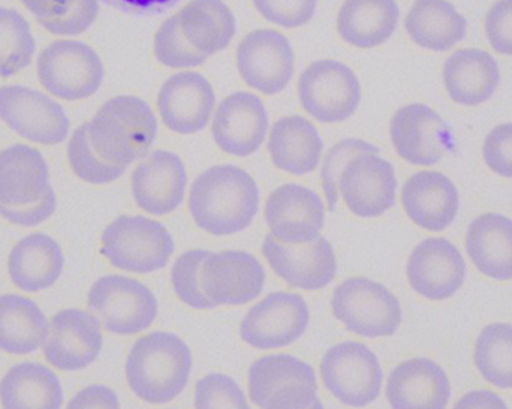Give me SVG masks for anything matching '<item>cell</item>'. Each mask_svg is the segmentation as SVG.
<instances>
[{"label":"cell","instance_id":"obj_1","mask_svg":"<svg viewBox=\"0 0 512 409\" xmlns=\"http://www.w3.org/2000/svg\"><path fill=\"white\" fill-rule=\"evenodd\" d=\"M258 210V185L236 165H216L192 183L189 212L195 224L213 236L242 233L251 227Z\"/></svg>","mask_w":512,"mask_h":409},{"label":"cell","instance_id":"obj_2","mask_svg":"<svg viewBox=\"0 0 512 409\" xmlns=\"http://www.w3.org/2000/svg\"><path fill=\"white\" fill-rule=\"evenodd\" d=\"M192 351L170 332H153L132 345L126 359V381L138 399L162 405L179 398L191 380Z\"/></svg>","mask_w":512,"mask_h":409},{"label":"cell","instance_id":"obj_3","mask_svg":"<svg viewBox=\"0 0 512 409\" xmlns=\"http://www.w3.org/2000/svg\"><path fill=\"white\" fill-rule=\"evenodd\" d=\"M158 134L150 105L137 96H116L99 108L89 122V137L105 161L128 168L147 158Z\"/></svg>","mask_w":512,"mask_h":409},{"label":"cell","instance_id":"obj_4","mask_svg":"<svg viewBox=\"0 0 512 409\" xmlns=\"http://www.w3.org/2000/svg\"><path fill=\"white\" fill-rule=\"evenodd\" d=\"M174 249L167 227L144 216H119L101 236V254L111 266L138 275L165 269Z\"/></svg>","mask_w":512,"mask_h":409},{"label":"cell","instance_id":"obj_5","mask_svg":"<svg viewBox=\"0 0 512 409\" xmlns=\"http://www.w3.org/2000/svg\"><path fill=\"white\" fill-rule=\"evenodd\" d=\"M249 398L264 409L322 408L312 366L291 354H273L252 363Z\"/></svg>","mask_w":512,"mask_h":409},{"label":"cell","instance_id":"obj_6","mask_svg":"<svg viewBox=\"0 0 512 409\" xmlns=\"http://www.w3.org/2000/svg\"><path fill=\"white\" fill-rule=\"evenodd\" d=\"M331 311L348 332L366 339L393 336L402 324L399 299L369 278H349L336 287Z\"/></svg>","mask_w":512,"mask_h":409},{"label":"cell","instance_id":"obj_7","mask_svg":"<svg viewBox=\"0 0 512 409\" xmlns=\"http://www.w3.org/2000/svg\"><path fill=\"white\" fill-rule=\"evenodd\" d=\"M87 305L113 335H137L152 327L158 317V300L153 291L128 276L99 278L90 288Z\"/></svg>","mask_w":512,"mask_h":409},{"label":"cell","instance_id":"obj_8","mask_svg":"<svg viewBox=\"0 0 512 409\" xmlns=\"http://www.w3.org/2000/svg\"><path fill=\"white\" fill-rule=\"evenodd\" d=\"M319 374L327 392L346 407H367L381 395V363L361 342L346 341L331 347L322 359Z\"/></svg>","mask_w":512,"mask_h":409},{"label":"cell","instance_id":"obj_9","mask_svg":"<svg viewBox=\"0 0 512 409\" xmlns=\"http://www.w3.org/2000/svg\"><path fill=\"white\" fill-rule=\"evenodd\" d=\"M38 77L50 95L63 101H83L104 81L101 57L80 41H54L38 57Z\"/></svg>","mask_w":512,"mask_h":409},{"label":"cell","instance_id":"obj_10","mask_svg":"<svg viewBox=\"0 0 512 409\" xmlns=\"http://www.w3.org/2000/svg\"><path fill=\"white\" fill-rule=\"evenodd\" d=\"M298 99L304 111L318 122H345L360 107V81L345 63L316 60L300 75Z\"/></svg>","mask_w":512,"mask_h":409},{"label":"cell","instance_id":"obj_11","mask_svg":"<svg viewBox=\"0 0 512 409\" xmlns=\"http://www.w3.org/2000/svg\"><path fill=\"white\" fill-rule=\"evenodd\" d=\"M0 120L20 137L56 146L68 138L71 122L59 102L30 87H0Z\"/></svg>","mask_w":512,"mask_h":409},{"label":"cell","instance_id":"obj_12","mask_svg":"<svg viewBox=\"0 0 512 409\" xmlns=\"http://www.w3.org/2000/svg\"><path fill=\"white\" fill-rule=\"evenodd\" d=\"M309 320V306L300 294L271 293L243 318L240 338L256 350H279L300 341Z\"/></svg>","mask_w":512,"mask_h":409},{"label":"cell","instance_id":"obj_13","mask_svg":"<svg viewBox=\"0 0 512 409\" xmlns=\"http://www.w3.org/2000/svg\"><path fill=\"white\" fill-rule=\"evenodd\" d=\"M237 69L245 83L264 95L286 89L295 71L291 42L277 30H254L237 47Z\"/></svg>","mask_w":512,"mask_h":409},{"label":"cell","instance_id":"obj_14","mask_svg":"<svg viewBox=\"0 0 512 409\" xmlns=\"http://www.w3.org/2000/svg\"><path fill=\"white\" fill-rule=\"evenodd\" d=\"M262 255L271 270L292 288L318 291L336 278V254L324 236L304 245H286L267 234L262 243Z\"/></svg>","mask_w":512,"mask_h":409},{"label":"cell","instance_id":"obj_15","mask_svg":"<svg viewBox=\"0 0 512 409\" xmlns=\"http://www.w3.org/2000/svg\"><path fill=\"white\" fill-rule=\"evenodd\" d=\"M265 278L264 266L245 251L210 252L201 269V287L215 308L254 302Z\"/></svg>","mask_w":512,"mask_h":409},{"label":"cell","instance_id":"obj_16","mask_svg":"<svg viewBox=\"0 0 512 409\" xmlns=\"http://www.w3.org/2000/svg\"><path fill=\"white\" fill-rule=\"evenodd\" d=\"M396 192L393 164L378 153L355 156L340 176L339 194L358 218H379L387 213L396 204Z\"/></svg>","mask_w":512,"mask_h":409},{"label":"cell","instance_id":"obj_17","mask_svg":"<svg viewBox=\"0 0 512 409\" xmlns=\"http://www.w3.org/2000/svg\"><path fill=\"white\" fill-rule=\"evenodd\" d=\"M104 347L99 318L81 309L57 312L50 321L44 357L62 372H78L96 362Z\"/></svg>","mask_w":512,"mask_h":409},{"label":"cell","instance_id":"obj_18","mask_svg":"<svg viewBox=\"0 0 512 409\" xmlns=\"http://www.w3.org/2000/svg\"><path fill=\"white\" fill-rule=\"evenodd\" d=\"M270 234L286 245H304L321 236L325 204L312 189L286 183L271 192L265 204Z\"/></svg>","mask_w":512,"mask_h":409},{"label":"cell","instance_id":"obj_19","mask_svg":"<svg viewBox=\"0 0 512 409\" xmlns=\"http://www.w3.org/2000/svg\"><path fill=\"white\" fill-rule=\"evenodd\" d=\"M406 275L415 293L432 302H442L465 284V258L450 240L430 237L415 246Z\"/></svg>","mask_w":512,"mask_h":409},{"label":"cell","instance_id":"obj_20","mask_svg":"<svg viewBox=\"0 0 512 409\" xmlns=\"http://www.w3.org/2000/svg\"><path fill=\"white\" fill-rule=\"evenodd\" d=\"M448 126L429 105L409 104L396 111L390 123L397 155L418 167H432L444 158Z\"/></svg>","mask_w":512,"mask_h":409},{"label":"cell","instance_id":"obj_21","mask_svg":"<svg viewBox=\"0 0 512 409\" xmlns=\"http://www.w3.org/2000/svg\"><path fill=\"white\" fill-rule=\"evenodd\" d=\"M215 105L212 84L197 72L171 75L159 90L158 110L162 122L176 134L192 135L206 129Z\"/></svg>","mask_w":512,"mask_h":409},{"label":"cell","instance_id":"obj_22","mask_svg":"<svg viewBox=\"0 0 512 409\" xmlns=\"http://www.w3.org/2000/svg\"><path fill=\"white\" fill-rule=\"evenodd\" d=\"M188 173L176 153L156 150L132 173V195L144 212L153 216L173 213L185 200Z\"/></svg>","mask_w":512,"mask_h":409},{"label":"cell","instance_id":"obj_23","mask_svg":"<svg viewBox=\"0 0 512 409\" xmlns=\"http://www.w3.org/2000/svg\"><path fill=\"white\" fill-rule=\"evenodd\" d=\"M267 131V110L254 93H233L221 102L213 117V140L219 149L237 158L254 155Z\"/></svg>","mask_w":512,"mask_h":409},{"label":"cell","instance_id":"obj_24","mask_svg":"<svg viewBox=\"0 0 512 409\" xmlns=\"http://www.w3.org/2000/svg\"><path fill=\"white\" fill-rule=\"evenodd\" d=\"M402 204L408 218L427 231L447 230L457 218L459 191L450 177L439 171H420L406 180Z\"/></svg>","mask_w":512,"mask_h":409},{"label":"cell","instance_id":"obj_25","mask_svg":"<svg viewBox=\"0 0 512 409\" xmlns=\"http://www.w3.org/2000/svg\"><path fill=\"white\" fill-rule=\"evenodd\" d=\"M385 395L394 409H444L450 404L451 384L438 363L430 359H411L391 372Z\"/></svg>","mask_w":512,"mask_h":409},{"label":"cell","instance_id":"obj_26","mask_svg":"<svg viewBox=\"0 0 512 409\" xmlns=\"http://www.w3.org/2000/svg\"><path fill=\"white\" fill-rule=\"evenodd\" d=\"M442 75L450 98L465 107L489 101L501 81L498 60L478 48H463L451 54Z\"/></svg>","mask_w":512,"mask_h":409},{"label":"cell","instance_id":"obj_27","mask_svg":"<svg viewBox=\"0 0 512 409\" xmlns=\"http://www.w3.org/2000/svg\"><path fill=\"white\" fill-rule=\"evenodd\" d=\"M63 267L65 255L59 242L45 233L24 237L8 255L9 279L26 293H41L53 287Z\"/></svg>","mask_w":512,"mask_h":409},{"label":"cell","instance_id":"obj_28","mask_svg":"<svg viewBox=\"0 0 512 409\" xmlns=\"http://www.w3.org/2000/svg\"><path fill=\"white\" fill-rule=\"evenodd\" d=\"M324 141L312 122L301 116L277 120L268 138L274 167L292 176H306L318 168Z\"/></svg>","mask_w":512,"mask_h":409},{"label":"cell","instance_id":"obj_29","mask_svg":"<svg viewBox=\"0 0 512 409\" xmlns=\"http://www.w3.org/2000/svg\"><path fill=\"white\" fill-rule=\"evenodd\" d=\"M466 252L478 272L495 281L512 279V219L484 213L469 225Z\"/></svg>","mask_w":512,"mask_h":409},{"label":"cell","instance_id":"obj_30","mask_svg":"<svg viewBox=\"0 0 512 409\" xmlns=\"http://www.w3.org/2000/svg\"><path fill=\"white\" fill-rule=\"evenodd\" d=\"M50 186L48 164L39 150L14 144L0 152V203H35Z\"/></svg>","mask_w":512,"mask_h":409},{"label":"cell","instance_id":"obj_31","mask_svg":"<svg viewBox=\"0 0 512 409\" xmlns=\"http://www.w3.org/2000/svg\"><path fill=\"white\" fill-rule=\"evenodd\" d=\"M409 38L430 51H448L466 38L468 21L448 0H415L405 18Z\"/></svg>","mask_w":512,"mask_h":409},{"label":"cell","instance_id":"obj_32","mask_svg":"<svg viewBox=\"0 0 512 409\" xmlns=\"http://www.w3.org/2000/svg\"><path fill=\"white\" fill-rule=\"evenodd\" d=\"M50 335V321L29 297L0 296V351L27 356L44 347Z\"/></svg>","mask_w":512,"mask_h":409},{"label":"cell","instance_id":"obj_33","mask_svg":"<svg viewBox=\"0 0 512 409\" xmlns=\"http://www.w3.org/2000/svg\"><path fill=\"white\" fill-rule=\"evenodd\" d=\"M399 18L396 0H346L337 15V32L354 47H378L396 32Z\"/></svg>","mask_w":512,"mask_h":409},{"label":"cell","instance_id":"obj_34","mask_svg":"<svg viewBox=\"0 0 512 409\" xmlns=\"http://www.w3.org/2000/svg\"><path fill=\"white\" fill-rule=\"evenodd\" d=\"M63 399L59 377L41 363H18L0 381V404L5 409H60Z\"/></svg>","mask_w":512,"mask_h":409},{"label":"cell","instance_id":"obj_35","mask_svg":"<svg viewBox=\"0 0 512 409\" xmlns=\"http://www.w3.org/2000/svg\"><path fill=\"white\" fill-rule=\"evenodd\" d=\"M179 18L189 44L207 57L225 50L236 35V17L224 0H192Z\"/></svg>","mask_w":512,"mask_h":409},{"label":"cell","instance_id":"obj_36","mask_svg":"<svg viewBox=\"0 0 512 409\" xmlns=\"http://www.w3.org/2000/svg\"><path fill=\"white\" fill-rule=\"evenodd\" d=\"M474 362L481 377L501 390L512 389V324L484 327L475 342Z\"/></svg>","mask_w":512,"mask_h":409},{"label":"cell","instance_id":"obj_37","mask_svg":"<svg viewBox=\"0 0 512 409\" xmlns=\"http://www.w3.org/2000/svg\"><path fill=\"white\" fill-rule=\"evenodd\" d=\"M47 32L77 36L98 17V0H21Z\"/></svg>","mask_w":512,"mask_h":409},{"label":"cell","instance_id":"obj_38","mask_svg":"<svg viewBox=\"0 0 512 409\" xmlns=\"http://www.w3.org/2000/svg\"><path fill=\"white\" fill-rule=\"evenodd\" d=\"M35 47L26 18L15 9L0 8V77L9 78L27 68Z\"/></svg>","mask_w":512,"mask_h":409},{"label":"cell","instance_id":"obj_39","mask_svg":"<svg viewBox=\"0 0 512 409\" xmlns=\"http://www.w3.org/2000/svg\"><path fill=\"white\" fill-rule=\"evenodd\" d=\"M68 161L78 179L90 185H107L120 179L126 167L111 164L98 155L89 137V122L75 129L68 144Z\"/></svg>","mask_w":512,"mask_h":409},{"label":"cell","instance_id":"obj_40","mask_svg":"<svg viewBox=\"0 0 512 409\" xmlns=\"http://www.w3.org/2000/svg\"><path fill=\"white\" fill-rule=\"evenodd\" d=\"M210 252L206 249H192L177 258L171 270V284L180 302L197 311L215 309L201 287V269Z\"/></svg>","mask_w":512,"mask_h":409},{"label":"cell","instance_id":"obj_41","mask_svg":"<svg viewBox=\"0 0 512 409\" xmlns=\"http://www.w3.org/2000/svg\"><path fill=\"white\" fill-rule=\"evenodd\" d=\"M155 56L161 65L174 69L197 68L207 60L183 35L179 14L167 18L156 32Z\"/></svg>","mask_w":512,"mask_h":409},{"label":"cell","instance_id":"obj_42","mask_svg":"<svg viewBox=\"0 0 512 409\" xmlns=\"http://www.w3.org/2000/svg\"><path fill=\"white\" fill-rule=\"evenodd\" d=\"M363 153H379V147L360 140V138H346V140L334 144L325 155L321 170V182L330 212H334L339 203V183L343 170L351 159L363 155Z\"/></svg>","mask_w":512,"mask_h":409},{"label":"cell","instance_id":"obj_43","mask_svg":"<svg viewBox=\"0 0 512 409\" xmlns=\"http://www.w3.org/2000/svg\"><path fill=\"white\" fill-rule=\"evenodd\" d=\"M194 405L197 408H239L249 409L248 399L242 387L228 375H206L195 386Z\"/></svg>","mask_w":512,"mask_h":409},{"label":"cell","instance_id":"obj_44","mask_svg":"<svg viewBox=\"0 0 512 409\" xmlns=\"http://www.w3.org/2000/svg\"><path fill=\"white\" fill-rule=\"evenodd\" d=\"M256 11L276 26L297 29L312 20L318 0H252Z\"/></svg>","mask_w":512,"mask_h":409},{"label":"cell","instance_id":"obj_45","mask_svg":"<svg viewBox=\"0 0 512 409\" xmlns=\"http://www.w3.org/2000/svg\"><path fill=\"white\" fill-rule=\"evenodd\" d=\"M56 209V192L50 186L47 192L35 203L20 204V206L0 203V216L5 221L11 222L12 225L33 228L44 224L47 219H50L56 213Z\"/></svg>","mask_w":512,"mask_h":409},{"label":"cell","instance_id":"obj_46","mask_svg":"<svg viewBox=\"0 0 512 409\" xmlns=\"http://www.w3.org/2000/svg\"><path fill=\"white\" fill-rule=\"evenodd\" d=\"M484 161L493 173L512 179V123L496 126L483 146Z\"/></svg>","mask_w":512,"mask_h":409},{"label":"cell","instance_id":"obj_47","mask_svg":"<svg viewBox=\"0 0 512 409\" xmlns=\"http://www.w3.org/2000/svg\"><path fill=\"white\" fill-rule=\"evenodd\" d=\"M486 35L496 53L512 56V0H498L487 12Z\"/></svg>","mask_w":512,"mask_h":409},{"label":"cell","instance_id":"obj_48","mask_svg":"<svg viewBox=\"0 0 512 409\" xmlns=\"http://www.w3.org/2000/svg\"><path fill=\"white\" fill-rule=\"evenodd\" d=\"M120 407L119 398L113 390L105 386H90L80 390L71 401L68 408H113Z\"/></svg>","mask_w":512,"mask_h":409},{"label":"cell","instance_id":"obj_49","mask_svg":"<svg viewBox=\"0 0 512 409\" xmlns=\"http://www.w3.org/2000/svg\"><path fill=\"white\" fill-rule=\"evenodd\" d=\"M107 5L132 15H162L180 0H102Z\"/></svg>","mask_w":512,"mask_h":409},{"label":"cell","instance_id":"obj_50","mask_svg":"<svg viewBox=\"0 0 512 409\" xmlns=\"http://www.w3.org/2000/svg\"><path fill=\"white\" fill-rule=\"evenodd\" d=\"M457 408H505L507 404L496 393L478 390L463 396L456 404Z\"/></svg>","mask_w":512,"mask_h":409}]
</instances>
